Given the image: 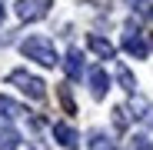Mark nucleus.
<instances>
[{
	"label": "nucleus",
	"mask_w": 153,
	"mask_h": 150,
	"mask_svg": "<svg viewBox=\"0 0 153 150\" xmlns=\"http://www.w3.org/2000/svg\"><path fill=\"white\" fill-rule=\"evenodd\" d=\"M53 137H57V143L67 147V150H76V147H80V134H76L70 123H57V127H53Z\"/></svg>",
	"instance_id": "20e7f679"
},
{
	"label": "nucleus",
	"mask_w": 153,
	"mask_h": 150,
	"mask_svg": "<svg viewBox=\"0 0 153 150\" xmlns=\"http://www.w3.org/2000/svg\"><path fill=\"white\" fill-rule=\"evenodd\" d=\"M90 150H117V147H113L103 134H93V137H90Z\"/></svg>",
	"instance_id": "f8f14e48"
},
{
	"label": "nucleus",
	"mask_w": 153,
	"mask_h": 150,
	"mask_svg": "<svg viewBox=\"0 0 153 150\" xmlns=\"http://www.w3.org/2000/svg\"><path fill=\"white\" fill-rule=\"evenodd\" d=\"M123 50L130 57H137V60H143L146 54H150V47H146V40L140 37V34H123Z\"/></svg>",
	"instance_id": "423d86ee"
},
{
	"label": "nucleus",
	"mask_w": 153,
	"mask_h": 150,
	"mask_svg": "<svg viewBox=\"0 0 153 150\" xmlns=\"http://www.w3.org/2000/svg\"><path fill=\"white\" fill-rule=\"evenodd\" d=\"M23 113H27V110H23L17 100H10V97L0 93V117H4V120H17V117H23Z\"/></svg>",
	"instance_id": "1a4fd4ad"
},
{
	"label": "nucleus",
	"mask_w": 153,
	"mask_h": 150,
	"mask_svg": "<svg viewBox=\"0 0 153 150\" xmlns=\"http://www.w3.org/2000/svg\"><path fill=\"white\" fill-rule=\"evenodd\" d=\"M20 54L30 57V60H37L40 67H53V63H57V50H53V43L43 40V37H27V40L20 43Z\"/></svg>",
	"instance_id": "f257e3e1"
},
{
	"label": "nucleus",
	"mask_w": 153,
	"mask_h": 150,
	"mask_svg": "<svg viewBox=\"0 0 153 150\" xmlns=\"http://www.w3.org/2000/svg\"><path fill=\"white\" fill-rule=\"evenodd\" d=\"M53 7V0H17V20L30 23V20H43Z\"/></svg>",
	"instance_id": "7ed1b4c3"
},
{
	"label": "nucleus",
	"mask_w": 153,
	"mask_h": 150,
	"mask_svg": "<svg viewBox=\"0 0 153 150\" xmlns=\"http://www.w3.org/2000/svg\"><path fill=\"white\" fill-rule=\"evenodd\" d=\"M63 67H67V77L70 80H80L83 77V57H80V50H70L67 60H63Z\"/></svg>",
	"instance_id": "6e6552de"
},
{
	"label": "nucleus",
	"mask_w": 153,
	"mask_h": 150,
	"mask_svg": "<svg viewBox=\"0 0 153 150\" xmlns=\"http://www.w3.org/2000/svg\"><path fill=\"white\" fill-rule=\"evenodd\" d=\"M60 104H63V110H67V113H76V104H73V97H70V90H67V87L60 90Z\"/></svg>",
	"instance_id": "ddd939ff"
},
{
	"label": "nucleus",
	"mask_w": 153,
	"mask_h": 150,
	"mask_svg": "<svg viewBox=\"0 0 153 150\" xmlns=\"http://www.w3.org/2000/svg\"><path fill=\"white\" fill-rule=\"evenodd\" d=\"M150 43H153V34H150Z\"/></svg>",
	"instance_id": "f3484780"
},
{
	"label": "nucleus",
	"mask_w": 153,
	"mask_h": 150,
	"mask_svg": "<svg viewBox=\"0 0 153 150\" xmlns=\"http://www.w3.org/2000/svg\"><path fill=\"white\" fill-rule=\"evenodd\" d=\"M0 20H4V4H0Z\"/></svg>",
	"instance_id": "dca6fc26"
},
{
	"label": "nucleus",
	"mask_w": 153,
	"mask_h": 150,
	"mask_svg": "<svg viewBox=\"0 0 153 150\" xmlns=\"http://www.w3.org/2000/svg\"><path fill=\"white\" fill-rule=\"evenodd\" d=\"M117 77H120V84H123L126 90H133V77H130V70H123V67H120V73H117Z\"/></svg>",
	"instance_id": "2eb2a0df"
},
{
	"label": "nucleus",
	"mask_w": 153,
	"mask_h": 150,
	"mask_svg": "<svg viewBox=\"0 0 153 150\" xmlns=\"http://www.w3.org/2000/svg\"><path fill=\"white\" fill-rule=\"evenodd\" d=\"M10 84L20 87L23 93L33 97V100H43V93H47V90H43L47 84H43L40 77H33V73H27V70H13V73H10Z\"/></svg>",
	"instance_id": "f03ea898"
},
{
	"label": "nucleus",
	"mask_w": 153,
	"mask_h": 150,
	"mask_svg": "<svg viewBox=\"0 0 153 150\" xmlns=\"http://www.w3.org/2000/svg\"><path fill=\"white\" fill-rule=\"evenodd\" d=\"M87 47L93 50L97 57H103V60H110V57H113V43H110V40H103L100 34H90V37H87Z\"/></svg>",
	"instance_id": "0eeeda50"
},
{
	"label": "nucleus",
	"mask_w": 153,
	"mask_h": 150,
	"mask_svg": "<svg viewBox=\"0 0 153 150\" xmlns=\"http://www.w3.org/2000/svg\"><path fill=\"white\" fill-rule=\"evenodd\" d=\"M107 90H110V77H107V70L93 67V70H90V93H93L97 100H103Z\"/></svg>",
	"instance_id": "39448f33"
},
{
	"label": "nucleus",
	"mask_w": 153,
	"mask_h": 150,
	"mask_svg": "<svg viewBox=\"0 0 153 150\" xmlns=\"http://www.w3.org/2000/svg\"><path fill=\"white\" fill-rule=\"evenodd\" d=\"M137 117L143 120V123H150V127H153V104H143V100H137Z\"/></svg>",
	"instance_id": "9d476101"
},
{
	"label": "nucleus",
	"mask_w": 153,
	"mask_h": 150,
	"mask_svg": "<svg viewBox=\"0 0 153 150\" xmlns=\"http://www.w3.org/2000/svg\"><path fill=\"white\" fill-rule=\"evenodd\" d=\"M133 150H153V143H150V140L140 134V137H133Z\"/></svg>",
	"instance_id": "4468645a"
},
{
	"label": "nucleus",
	"mask_w": 153,
	"mask_h": 150,
	"mask_svg": "<svg viewBox=\"0 0 153 150\" xmlns=\"http://www.w3.org/2000/svg\"><path fill=\"white\" fill-rule=\"evenodd\" d=\"M17 143H20V137L13 130H0V150H13Z\"/></svg>",
	"instance_id": "9b49d317"
}]
</instances>
